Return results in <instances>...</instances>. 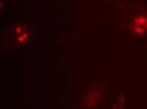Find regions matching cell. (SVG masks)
I'll use <instances>...</instances> for the list:
<instances>
[{"label":"cell","mask_w":147,"mask_h":109,"mask_svg":"<svg viewBox=\"0 0 147 109\" xmlns=\"http://www.w3.org/2000/svg\"><path fill=\"white\" fill-rule=\"evenodd\" d=\"M27 34H21L19 37V40L21 42H23L25 41L26 40L27 38Z\"/></svg>","instance_id":"2"},{"label":"cell","mask_w":147,"mask_h":109,"mask_svg":"<svg viewBox=\"0 0 147 109\" xmlns=\"http://www.w3.org/2000/svg\"><path fill=\"white\" fill-rule=\"evenodd\" d=\"M134 23V30L137 32L141 33L147 30V18L142 17L137 19Z\"/></svg>","instance_id":"1"}]
</instances>
